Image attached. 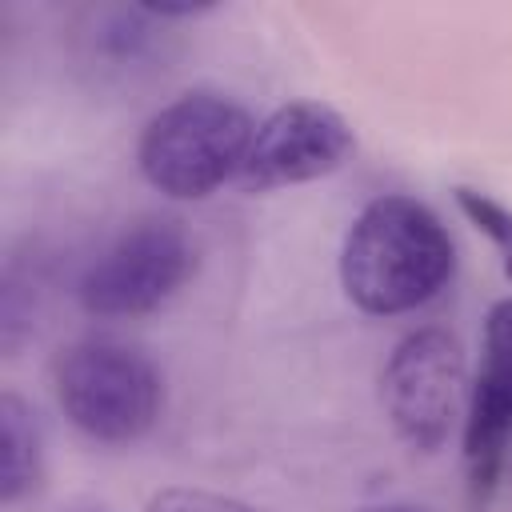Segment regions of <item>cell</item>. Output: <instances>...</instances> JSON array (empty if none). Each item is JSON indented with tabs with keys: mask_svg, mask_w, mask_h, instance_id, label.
<instances>
[{
	"mask_svg": "<svg viewBox=\"0 0 512 512\" xmlns=\"http://www.w3.org/2000/svg\"><path fill=\"white\" fill-rule=\"evenodd\" d=\"M380 400L396 436L412 452L444 448L464 408L460 340L448 328L408 332L380 372Z\"/></svg>",
	"mask_w": 512,
	"mask_h": 512,
	"instance_id": "cell-5",
	"label": "cell"
},
{
	"mask_svg": "<svg viewBox=\"0 0 512 512\" xmlns=\"http://www.w3.org/2000/svg\"><path fill=\"white\" fill-rule=\"evenodd\" d=\"M368 512H424L416 504H380V508H368Z\"/></svg>",
	"mask_w": 512,
	"mask_h": 512,
	"instance_id": "cell-11",
	"label": "cell"
},
{
	"mask_svg": "<svg viewBox=\"0 0 512 512\" xmlns=\"http://www.w3.org/2000/svg\"><path fill=\"white\" fill-rule=\"evenodd\" d=\"M256 124L248 108L224 92H184L164 104L140 132L136 164L144 180L172 200H204L240 176Z\"/></svg>",
	"mask_w": 512,
	"mask_h": 512,
	"instance_id": "cell-2",
	"label": "cell"
},
{
	"mask_svg": "<svg viewBox=\"0 0 512 512\" xmlns=\"http://www.w3.org/2000/svg\"><path fill=\"white\" fill-rule=\"evenodd\" d=\"M148 512H264L236 496L204 492V488H164L148 500Z\"/></svg>",
	"mask_w": 512,
	"mask_h": 512,
	"instance_id": "cell-10",
	"label": "cell"
},
{
	"mask_svg": "<svg viewBox=\"0 0 512 512\" xmlns=\"http://www.w3.org/2000/svg\"><path fill=\"white\" fill-rule=\"evenodd\" d=\"M352 148V128L336 108L320 100H292L256 124L236 180L244 184V192L308 184L336 172L352 156Z\"/></svg>",
	"mask_w": 512,
	"mask_h": 512,
	"instance_id": "cell-6",
	"label": "cell"
},
{
	"mask_svg": "<svg viewBox=\"0 0 512 512\" xmlns=\"http://www.w3.org/2000/svg\"><path fill=\"white\" fill-rule=\"evenodd\" d=\"M508 436H512V296L496 300L484 316L480 372L472 380L468 412H464V464L476 504H484L496 488Z\"/></svg>",
	"mask_w": 512,
	"mask_h": 512,
	"instance_id": "cell-7",
	"label": "cell"
},
{
	"mask_svg": "<svg viewBox=\"0 0 512 512\" xmlns=\"http://www.w3.org/2000/svg\"><path fill=\"white\" fill-rule=\"evenodd\" d=\"M456 272V244L440 216L412 196H376L340 248L344 296L368 316H400L436 300Z\"/></svg>",
	"mask_w": 512,
	"mask_h": 512,
	"instance_id": "cell-1",
	"label": "cell"
},
{
	"mask_svg": "<svg viewBox=\"0 0 512 512\" xmlns=\"http://www.w3.org/2000/svg\"><path fill=\"white\" fill-rule=\"evenodd\" d=\"M504 276H508V280H512V248H508V252H504Z\"/></svg>",
	"mask_w": 512,
	"mask_h": 512,
	"instance_id": "cell-12",
	"label": "cell"
},
{
	"mask_svg": "<svg viewBox=\"0 0 512 512\" xmlns=\"http://www.w3.org/2000/svg\"><path fill=\"white\" fill-rule=\"evenodd\" d=\"M200 252L188 228L172 216H144L128 224L80 276L76 296L88 316L124 320L168 304L192 276Z\"/></svg>",
	"mask_w": 512,
	"mask_h": 512,
	"instance_id": "cell-4",
	"label": "cell"
},
{
	"mask_svg": "<svg viewBox=\"0 0 512 512\" xmlns=\"http://www.w3.org/2000/svg\"><path fill=\"white\" fill-rule=\"evenodd\" d=\"M0 500L16 504L40 484V424L24 396H0Z\"/></svg>",
	"mask_w": 512,
	"mask_h": 512,
	"instance_id": "cell-8",
	"label": "cell"
},
{
	"mask_svg": "<svg viewBox=\"0 0 512 512\" xmlns=\"http://www.w3.org/2000/svg\"><path fill=\"white\" fill-rule=\"evenodd\" d=\"M56 400L76 432L96 444H132L164 408V376L148 352L112 336H84L56 356Z\"/></svg>",
	"mask_w": 512,
	"mask_h": 512,
	"instance_id": "cell-3",
	"label": "cell"
},
{
	"mask_svg": "<svg viewBox=\"0 0 512 512\" xmlns=\"http://www.w3.org/2000/svg\"><path fill=\"white\" fill-rule=\"evenodd\" d=\"M456 204H460V212L468 216V224H476L500 252H508L512 248V212L500 204V200H492L488 192H480V188H456Z\"/></svg>",
	"mask_w": 512,
	"mask_h": 512,
	"instance_id": "cell-9",
	"label": "cell"
}]
</instances>
